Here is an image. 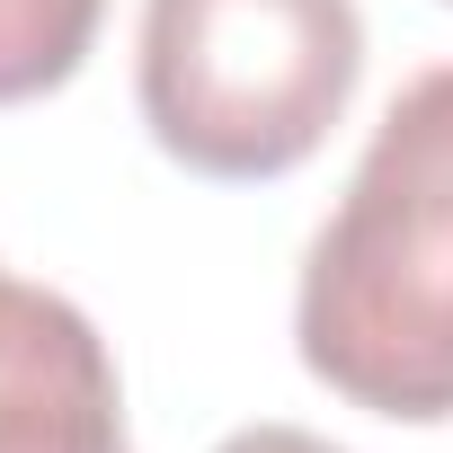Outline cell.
<instances>
[{
    "instance_id": "obj_5",
    "label": "cell",
    "mask_w": 453,
    "mask_h": 453,
    "mask_svg": "<svg viewBox=\"0 0 453 453\" xmlns=\"http://www.w3.org/2000/svg\"><path fill=\"white\" fill-rule=\"evenodd\" d=\"M213 453H347V444H329L311 426H241V435H222Z\"/></svg>"
},
{
    "instance_id": "obj_3",
    "label": "cell",
    "mask_w": 453,
    "mask_h": 453,
    "mask_svg": "<svg viewBox=\"0 0 453 453\" xmlns=\"http://www.w3.org/2000/svg\"><path fill=\"white\" fill-rule=\"evenodd\" d=\"M0 453H134L107 338L45 285H10L0 311Z\"/></svg>"
},
{
    "instance_id": "obj_6",
    "label": "cell",
    "mask_w": 453,
    "mask_h": 453,
    "mask_svg": "<svg viewBox=\"0 0 453 453\" xmlns=\"http://www.w3.org/2000/svg\"><path fill=\"white\" fill-rule=\"evenodd\" d=\"M10 285H19V276H0V311H10Z\"/></svg>"
},
{
    "instance_id": "obj_4",
    "label": "cell",
    "mask_w": 453,
    "mask_h": 453,
    "mask_svg": "<svg viewBox=\"0 0 453 453\" xmlns=\"http://www.w3.org/2000/svg\"><path fill=\"white\" fill-rule=\"evenodd\" d=\"M107 0H0V107L63 89L98 45Z\"/></svg>"
},
{
    "instance_id": "obj_2",
    "label": "cell",
    "mask_w": 453,
    "mask_h": 453,
    "mask_svg": "<svg viewBox=\"0 0 453 453\" xmlns=\"http://www.w3.org/2000/svg\"><path fill=\"white\" fill-rule=\"evenodd\" d=\"M365 81L356 0H142L134 98L196 178L303 169Z\"/></svg>"
},
{
    "instance_id": "obj_1",
    "label": "cell",
    "mask_w": 453,
    "mask_h": 453,
    "mask_svg": "<svg viewBox=\"0 0 453 453\" xmlns=\"http://www.w3.org/2000/svg\"><path fill=\"white\" fill-rule=\"evenodd\" d=\"M294 347L373 418H453V63L418 72L382 107L303 258Z\"/></svg>"
}]
</instances>
